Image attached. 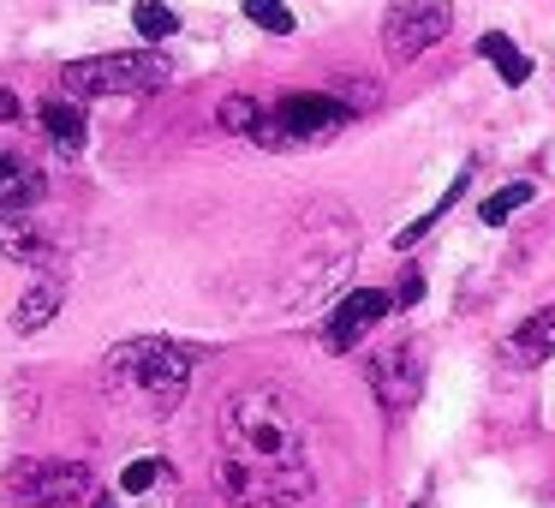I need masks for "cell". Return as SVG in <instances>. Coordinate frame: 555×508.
<instances>
[{
  "label": "cell",
  "mask_w": 555,
  "mask_h": 508,
  "mask_svg": "<svg viewBox=\"0 0 555 508\" xmlns=\"http://www.w3.org/2000/svg\"><path fill=\"white\" fill-rule=\"evenodd\" d=\"M317 472L299 407L269 383L233 389L216 419V491L233 508H299Z\"/></svg>",
  "instance_id": "1"
},
{
  "label": "cell",
  "mask_w": 555,
  "mask_h": 508,
  "mask_svg": "<svg viewBox=\"0 0 555 508\" xmlns=\"http://www.w3.org/2000/svg\"><path fill=\"white\" fill-rule=\"evenodd\" d=\"M192 365H197V353L180 347V341L138 335V341H120L108 353L102 377H108V389L120 401H138L150 412H173L185 401V389H192Z\"/></svg>",
  "instance_id": "2"
},
{
  "label": "cell",
  "mask_w": 555,
  "mask_h": 508,
  "mask_svg": "<svg viewBox=\"0 0 555 508\" xmlns=\"http://www.w3.org/2000/svg\"><path fill=\"white\" fill-rule=\"evenodd\" d=\"M173 78V66L162 61L156 49H126V54H90V61H73L61 73L66 97H150Z\"/></svg>",
  "instance_id": "3"
},
{
  "label": "cell",
  "mask_w": 555,
  "mask_h": 508,
  "mask_svg": "<svg viewBox=\"0 0 555 508\" xmlns=\"http://www.w3.org/2000/svg\"><path fill=\"white\" fill-rule=\"evenodd\" d=\"M347 102L323 97V90H299V97H281L275 109H263V126H257V144L263 150H293V144H323L347 126Z\"/></svg>",
  "instance_id": "4"
},
{
  "label": "cell",
  "mask_w": 555,
  "mask_h": 508,
  "mask_svg": "<svg viewBox=\"0 0 555 508\" xmlns=\"http://www.w3.org/2000/svg\"><path fill=\"white\" fill-rule=\"evenodd\" d=\"M0 491L25 508H78L90 503V467L85 460H13Z\"/></svg>",
  "instance_id": "5"
},
{
  "label": "cell",
  "mask_w": 555,
  "mask_h": 508,
  "mask_svg": "<svg viewBox=\"0 0 555 508\" xmlns=\"http://www.w3.org/2000/svg\"><path fill=\"white\" fill-rule=\"evenodd\" d=\"M364 377H371V395L383 412H412L424 395V341H388V347L371 353V365H364Z\"/></svg>",
  "instance_id": "6"
},
{
  "label": "cell",
  "mask_w": 555,
  "mask_h": 508,
  "mask_svg": "<svg viewBox=\"0 0 555 508\" xmlns=\"http://www.w3.org/2000/svg\"><path fill=\"white\" fill-rule=\"evenodd\" d=\"M448 30H454L448 0H400L395 13L383 18V54L395 66H406V61H418L424 49H436Z\"/></svg>",
  "instance_id": "7"
},
{
  "label": "cell",
  "mask_w": 555,
  "mask_h": 508,
  "mask_svg": "<svg viewBox=\"0 0 555 508\" xmlns=\"http://www.w3.org/2000/svg\"><path fill=\"white\" fill-rule=\"evenodd\" d=\"M395 312V293H383V288H352L347 300L328 312V323H323V347L328 353H347V347H359L364 335H371L383 317Z\"/></svg>",
  "instance_id": "8"
},
{
  "label": "cell",
  "mask_w": 555,
  "mask_h": 508,
  "mask_svg": "<svg viewBox=\"0 0 555 508\" xmlns=\"http://www.w3.org/2000/svg\"><path fill=\"white\" fill-rule=\"evenodd\" d=\"M42 192H49L42 168H30L18 150H0V216H30L42 204Z\"/></svg>",
  "instance_id": "9"
},
{
  "label": "cell",
  "mask_w": 555,
  "mask_h": 508,
  "mask_svg": "<svg viewBox=\"0 0 555 508\" xmlns=\"http://www.w3.org/2000/svg\"><path fill=\"white\" fill-rule=\"evenodd\" d=\"M37 120H42V132L54 138V150H61L66 162L85 156V144H90V120H85V109H78V97H54V102H42Z\"/></svg>",
  "instance_id": "10"
},
{
  "label": "cell",
  "mask_w": 555,
  "mask_h": 508,
  "mask_svg": "<svg viewBox=\"0 0 555 508\" xmlns=\"http://www.w3.org/2000/svg\"><path fill=\"white\" fill-rule=\"evenodd\" d=\"M550 353H555V305H543L507 335V365H543Z\"/></svg>",
  "instance_id": "11"
},
{
  "label": "cell",
  "mask_w": 555,
  "mask_h": 508,
  "mask_svg": "<svg viewBox=\"0 0 555 508\" xmlns=\"http://www.w3.org/2000/svg\"><path fill=\"white\" fill-rule=\"evenodd\" d=\"M54 312H61V281H30L25 293H18V305H13V329L18 335H37V329H49L54 323Z\"/></svg>",
  "instance_id": "12"
},
{
  "label": "cell",
  "mask_w": 555,
  "mask_h": 508,
  "mask_svg": "<svg viewBox=\"0 0 555 508\" xmlns=\"http://www.w3.org/2000/svg\"><path fill=\"white\" fill-rule=\"evenodd\" d=\"M478 54L495 66V73H502V85H507V90H519V85L531 78V61H526V54H519L507 37H502V30H483V37H478Z\"/></svg>",
  "instance_id": "13"
},
{
  "label": "cell",
  "mask_w": 555,
  "mask_h": 508,
  "mask_svg": "<svg viewBox=\"0 0 555 508\" xmlns=\"http://www.w3.org/2000/svg\"><path fill=\"white\" fill-rule=\"evenodd\" d=\"M531 198H538V186L514 180V186H502V192H490V198H483V204H478V221H483V228H502V221L514 216L519 204H531Z\"/></svg>",
  "instance_id": "14"
},
{
  "label": "cell",
  "mask_w": 555,
  "mask_h": 508,
  "mask_svg": "<svg viewBox=\"0 0 555 508\" xmlns=\"http://www.w3.org/2000/svg\"><path fill=\"white\" fill-rule=\"evenodd\" d=\"M466 186H472V168H460V174H454V186H448V192H442V204H430V209H424V216H418V221H412V228H406V233H400V240H395V245H400V252H406V245H418V240H424V233H430V228H436V221H442V216H448V204H454V198H460V192H466Z\"/></svg>",
  "instance_id": "15"
},
{
  "label": "cell",
  "mask_w": 555,
  "mask_h": 508,
  "mask_svg": "<svg viewBox=\"0 0 555 508\" xmlns=\"http://www.w3.org/2000/svg\"><path fill=\"white\" fill-rule=\"evenodd\" d=\"M132 25H138V37L168 42L173 30H180V18L168 13V0H138V7H132Z\"/></svg>",
  "instance_id": "16"
},
{
  "label": "cell",
  "mask_w": 555,
  "mask_h": 508,
  "mask_svg": "<svg viewBox=\"0 0 555 508\" xmlns=\"http://www.w3.org/2000/svg\"><path fill=\"white\" fill-rule=\"evenodd\" d=\"M216 120H221V132H240V138H251L257 126H263V102H251V97H228L216 109Z\"/></svg>",
  "instance_id": "17"
},
{
  "label": "cell",
  "mask_w": 555,
  "mask_h": 508,
  "mask_svg": "<svg viewBox=\"0 0 555 508\" xmlns=\"http://www.w3.org/2000/svg\"><path fill=\"white\" fill-rule=\"evenodd\" d=\"M245 18H251L257 30H269V37H293L287 0H245Z\"/></svg>",
  "instance_id": "18"
},
{
  "label": "cell",
  "mask_w": 555,
  "mask_h": 508,
  "mask_svg": "<svg viewBox=\"0 0 555 508\" xmlns=\"http://www.w3.org/2000/svg\"><path fill=\"white\" fill-rule=\"evenodd\" d=\"M162 479H168V460H126V472H120V491L126 496H144L150 491V484H162Z\"/></svg>",
  "instance_id": "19"
},
{
  "label": "cell",
  "mask_w": 555,
  "mask_h": 508,
  "mask_svg": "<svg viewBox=\"0 0 555 508\" xmlns=\"http://www.w3.org/2000/svg\"><path fill=\"white\" fill-rule=\"evenodd\" d=\"M418 300H424V276L406 269V276H400V293H395V312H406V305H418Z\"/></svg>",
  "instance_id": "20"
},
{
  "label": "cell",
  "mask_w": 555,
  "mask_h": 508,
  "mask_svg": "<svg viewBox=\"0 0 555 508\" xmlns=\"http://www.w3.org/2000/svg\"><path fill=\"white\" fill-rule=\"evenodd\" d=\"M18 114H25V109H18V97H13V90H7V85H0V126H13Z\"/></svg>",
  "instance_id": "21"
},
{
  "label": "cell",
  "mask_w": 555,
  "mask_h": 508,
  "mask_svg": "<svg viewBox=\"0 0 555 508\" xmlns=\"http://www.w3.org/2000/svg\"><path fill=\"white\" fill-rule=\"evenodd\" d=\"M90 508H114V496H90Z\"/></svg>",
  "instance_id": "22"
}]
</instances>
